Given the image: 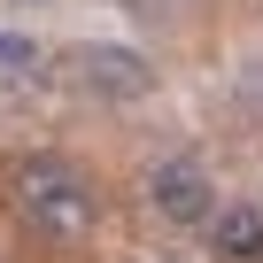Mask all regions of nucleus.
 Here are the masks:
<instances>
[{
	"label": "nucleus",
	"instance_id": "obj_4",
	"mask_svg": "<svg viewBox=\"0 0 263 263\" xmlns=\"http://www.w3.org/2000/svg\"><path fill=\"white\" fill-rule=\"evenodd\" d=\"M217 263H263V201H217V217L201 224Z\"/></svg>",
	"mask_w": 263,
	"mask_h": 263
},
{
	"label": "nucleus",
	"instance_id": "obj_1",
	"mask_svg": "<svg viewBox=\"0 0 263 263\" xmlns=\"http://www.w3.org/2000/svg\"><path fill=\"white\" fill-rule=\"evenodd\" d=\"M8 201H16V217H24L39 240H54V248H78V240H93V224H101V194H93V178H85L78 163H62V155H31V163H16Z\"/></svg>",
	"mask_w": 263,
	"mask_h": 263
},
{
	"label": "nucleus",
	"instance_id": "obj_5",
	"mask_svg": "<svg viewBox=\"0 0 263 263\" xmlns=\"http://www.w3.org/2000/svg\"><path fill=\"white\" fill-rule=\"evenodd\" d=\"M31 70H39V39L0 31V78H31Z\"/></svg>",
	"mask_w": 263,
	"mask_h": 263
},
{
	"label": "nucleus",
	"instance_id": "obj_3",
	"mask_svg": "<svg viewBox=\"0 0 263 263\" xmlns=\"http://www.w3.org/2000/svg\"><path fill=\"white\" fill-rule=\"evenodd\" d=\"M70 85H78L85 101H147V93H155V62H147L140 47L93 39V47H70Z\"/></svg>",
	"mask_w": 263,
	"mask_h": 263
},
{
	"label": "nucleus",
	"instance_id": "obj_2",
	"mask_svg": "<svg viewBox=\"0 0 263 263\" xmlns=\"http://www.w3.org/2000/svg\"><path fill=\"white\" fill-rule=\"evenodd\" d=\"M147 209H155L171 232L209 224V217H217V178H209V163H201V155H163V163L147 171Z\"/></svg>",
	"mask_w": 263,
	"mask_h": 263
}]
</instances>
